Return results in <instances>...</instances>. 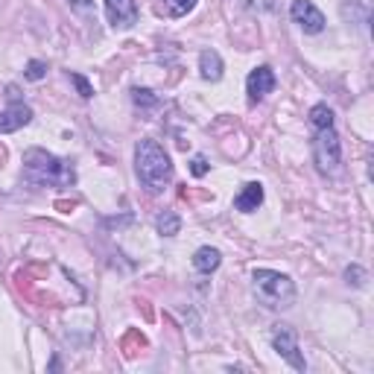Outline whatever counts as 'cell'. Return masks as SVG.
<instances>
[{
	"label": "cell",
	"mask_w": 374,
	"mask_h": 374,
	"mask_svg": "<svg viewBox=\"0 0 374 374\" xmlns=\"http://www.w3.org/2000/svg\"><path fill=\"white\" fill-rule=\"evenodd\" d=\"M135 173H138V181L146 187L149 193H161L173 181L170 155L161 149L158 141L144 138L138 144V149H135Z\"/></svg>",
	"instance_id": "cell-1"
},
{
	"label": "cell",
	"mask_w": 374,
	"mask_h": 374,
	"mask_svg": "<svg viewBox=\"0 0 374 374\" xmlns=\"http://www.w3.org/2000/svg\"><path fill=\"white\" fill-rule=\"evenodd\" d=\"M23 170H27V179L35 184L70 187L77 181V173H73L68 161L56 158L53 152H44V149H27V152H23Z\"/></svg>",
	"instance_id": "cell-2"
},
{
	"label": "cell",
	"mask_w": 374,
	"mask_h": 374,
	"mask_svg": "<svg viewBox=\"0 0 374 374\" xmlns=\"http://www.w3.org/2000/svg\"><path fill=\"white\" fill-rule=\"evenodd\" d=\"M252 281H255V293L257 298L272 310H286L293 307L295 302V284L281 275V272H272V269H255L252 272Z\"/></svg>",
	"instance_id": "cell-3"
},
{
	"label": "cell",
	"mask_w": 374,
	"mask_h": 374,
	"mask_svg": "<svg viewBox=\"0 0 374 374\" xmlns=\"http://www.w3.org/2000/svg\"><path fill=\"white\" fill-rule=\"evenodd\" d=\"M313 158H316V167L319 173L325 176H333L342 164V144H339V135H336L333 126H316L313 129Z\"/></svg>",
	"instance_id": "cell-4"
},
{
	"label": "cell",
	"mask_w": 374,
	"mask_h": 374,
	"mask_svg": "<svg viewBox=\"0 0 374 374\" xmlns=\"http://www.w3.org/2000/svg\"><path fill=\"white\" fill-rule=\"evenodd\" d=\"M272 348H275V351H278L295 371H304V368H307L304 357L298 354V336H295V331H293L290 325H275V328H272Z\"/></svg>",
	"instance_id": "cell-5"
},
{
	"label": "cell",
	"mask_w": 374,
	"mask_h": 374,
	"mask_svg": "<svg viewBox=\"0 0 374 374\" xmlns=\"http://www.w3.org/2000/svg\"><path fill=\"white\" fill-rule=\"evenodd\" d=\"M290 15H293V21L302 27L304 32H310V35H316V32H322L325 30V15L310 3V0H293V6H290Z\"/></svg>",
	"instance_id": "cell-6"
},
{
	"label": "cell",
	"mask_w": 374,
	"mask_h": 374,
	"mask_svg": "<svg viewBox=\"0 0 374 374\" xmlns=\"http://www.w3.org/2000/svg\"><path fill=\"white\" fill-rule=\"evenodd\" d=\"M272 88H275V73H272L269 65H260V68H255L252 73H248V79H246L248 103H260L266 94H272Z\"/></svg>",
	"instance_id": "cell-7"
},
{
	"label": "cell",
	"mask_w": 374,
	"mask_h": 374,
	"mask_svg": "<svg viewBox=\"0 0 374 374\" xmlns=\"http://www.w3.org/2000/svg\"><path fill=\"white\" fill-rule=\"evenodd\" d=\"M106 15L115 30H129L138 21V6L135 0H106Z\"/></svg>",
	"instance_id": "cell-8"
},
{
	"label": "cell",
	"mask_w": 374,
	"mask_h": 374,
	"mask_svg": "<svg viewBox=\"0 0 374 374\" xmlns=\"http://www.w3.org/2000/svg\"><path fill=\"white\" fill-rule=\"evenodd\" d=\"M30 120H32V108L23 106V103H18V99H12V103H9L3 111H0V135L27 126Z\"/></svg>",
	"instance_id": "cell-9"
},
{
	"label": "cell",
	"mask_w": 374,
	"mask_h": 374,
	"mask_svg": "<svg viewBox=\"0 0 374 374\" xmlns=\"http://www.w3.org/2000/svg\"><path fill=\"white\" fill-rule=\"evenodd\" d=\"M260 205H264V184L260 181H248L243 187V193L234 199V208L243 210V214H252V210H257Z\"/></svg>",
	"instance_id": "cell-10"
},
{
	"label": "cell",
	"mask_w": 374,
	"mask_h": 374,
	"mask_svg": "<svg viewBox=\"0 0 374 374\" xmlns=\"http://www.w3.org/2000/svg\"><path fill=\"white\" fill-rule=\"evenodd\" d=\"M219 264H222V255L217 252V248H210V246H202L199 252L193 255V266L199 269V272H205V275H210L214 269H219Z\"/></svg>",
	"instance_id": "cell-11"
},
{
	"label": "cell",
	"mask_w": 374,
	"mask_h": 374,
	"mask_svg": "<svg viewBox=\"0 0 374 374\" xmlns=\"http://www.w3.org/2000/svg\"><path fill=\"white\" fill-rule=\"evenodd\" d=\"M199 70H202V77L210 82H217L222 77V59L217 50H205V53L199 56Z\"/></svg>",
	"instance_id": "cell-12"
},
{
	"label": "cell",
	"mask_w": 374,
	"mask_h": 374,
	"mask_svg": "<svg viewBox=\"0 0 374 374\" xmlns=\"http://www.w3.org/2000/svg\"><path fill=\"white\" fill-rule=\"evenodd\" d=\"M155 228L158 234H164V237H176L179 228H181V219L176 210H161V214L155 217Z\"/></svg>",
	"instance_id": "cell-13"
},
{
	"label": "cell",
	"mask_w": 374,
	"mask_h": 374,
	"mask_svg": "<svg viewBox=\"0 0 374 374\" xmlns=\"http://www.w3.org/2000/svg\"><path fill=\"white\" fill-rule=\"evenodd\" d=\"M310 126H333V111L325 106V103H319L310 108Z\"/></svg>",
	"instance_id": "cell-14"
},
{
	"label": "cell",
	"mask_w": 374,
	"mask_h": 374,
	"mask_svg": "<svg viewBox=\"0 0 374 374\" xmlns=\"http://www.w3.org/2000/svg\"><path fill=\"white\" fill-rule=\"evenodd\" d=\"M196 6V0H164V9L170 18H181Z\"/></svg>",
	"instance_id": "cell-15"
},
{
	"label": "cell",
	"mask_w": 374,
	"mask_h": 374,
	"mask_svg": "<svg viewBox=\"0 0 374 374\" xmlns=\"http://www.w3.org/2000/svg\"><path fill=\"white\" fill-rule=\"evenodd\" d=\"M120 348H123V354H126V357H135L132 348H138V351H141V348H146V339H144V336H141L138 331H129L126 336H123Z\"/></svg>",
	"instance_id": "cell-16"
},
{
	"label": "cell",
	"mask_w": 374,
	"mask_h": 374,
	"mask_svg": "<svg viewBox=\"0 0 374 374\" xmlns=\"http://www.w3.org/2000/svg\"><path fill=\"white\" fill-rule=\"evenodd\" d=\"M132 99H135V106H144V108H155L161 99L152 94V91H146V88H135L132 91Z\"/></svg>",
	"instance_id": "cell-17"
},
{
	"label": "cell",
	"mask_w": 374,
	"mask_h": 374,
	"mask_svg": "<svg viewBox=\"0 0 374 374\" xmlns=\"http://www.w3.org/2000/svg\"><path fill=\"white\" fill-rule=\"evenodd\" d=\"M23 77L32 79V82H39V79L47 77V65H44V61H39V59H32L30 65H27V70H23Z\"/></svg>",
	"instance_id": "cell-18"
},
{
	"label": "cell",
	"mask_w": 374,
	"mask_h": 374,
	"mask_svg": "<svg viewBox=\"0 0 374 374\" xmlns=\"http://www.w3.org/2000/svg\"><path fill=\"white\" fill-rule=\"evenodd\" d=\"M345 278H348V284L363 286V284H366V269L354 264V266H348V269H345Z\"/></svg>",
	"instance_id": "cell-19"
},
{
	"label": "cell",
	"mask_w": 374,
	"mask_h": 374,
	"mask_svg": "<svg viewBox=\"0 0 374 374\" xmlns=\"http://www.w3.org/2000/svg\"><path fill=\"white\" fill-rule=\"evenodd\" d=\"M208 170H210L208 158H205V155H193V161H190V173H193V176H196V179H202Z\"/></svg>",
	"instance_id": "cell-20"
},
{
	"label": "cell",
	"mask_w": 374,
	"mask_h": 374,
	"mask_svg": "<svg viewBox=\"0 0 374 374\" xmlns=\"http://www.w3.org/2000/svg\"><path fill=\"white\" fill-rule=\"evenodd\" d=\"M70 82L77 85L79 97H85V99H88V97H94V88H91V85H88V79H85V77H79V73H73V77H70Z\"/></svg>",
	"instance_id": "cell-21"
},
{
	"label": "cell",
	"mask_w": 374,
	"mask_h": 374,
	"mask_svg": "<svg viewBox=\"0 0 374 374\" xmlns=\"http://www.w3.org/2000/svg\"><path fill=\"white\" fill-rule=\"evenodd\" d=\"M252 9H257V12H272L275 9V0H246Z\"/></svg>",
	"instance_id": "cell-22"
},
{
	"label": "cell",
	"mask_w": 374,
	"mask_h": 374,
	"mask_svg": "<svg viewBox=\"0 0 374 374\" xmlns=\"http://www.w3.org/2000/svg\"><path fill=\"white\" fill-rule=\"evenodd\" d=\"M70 6L79 9V12H91L94 9V0H70Z\"/></svg>",
	"instance_id": "cell-23"
},
{
	"label": "cell",
	"mask_w": 374,
	"mask_h": 374,
	"mask_svg": "<svg viewBox=\"0 0 374 374\" xmlns=\"http://www.w3.org/2000/svg\"><path fill=\"white\" fill-rule=\"evenodd\" d=\"M6 158V152H3V146H0V161H3Z\"/></svg>",
	"instance_id": "cell-24"
}]
</instances>
